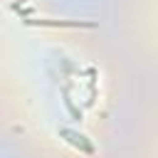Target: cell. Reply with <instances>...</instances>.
Returning a JSON list of instances; mask_svg holds the SVG:
<instances>
[{"mask_svg":"<svg viewBox=\"0 0 158 158\" xmlns=\"http://www.w3.org/2000/svg\"><path fill=\"white\" fill-rule=\"evenodd\" d=\"M30 25H47V27H96V22H84V20H74V22H64V20H27Z\"/></svg>","mask_w":158,"mask_h":158,"instance_id":"obj_1","label":"cell"},{"mask_svg":"<svg viewBox=\"0 0 158 158\" xmlns=\"http://www.w3.org/2000/svg\"><path fill=\"white\" fill-rule=\"evenodd\" d=\"M59 136H64L72 146L81 148L84 153H94V146H91V143H84V136H79V133H74V131H69V128H62V131H59Z\"/></svg>","mask_w":158,"mask_h":158,"instance_id":"obj_2","label":"cell"}]
</instances>
